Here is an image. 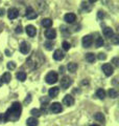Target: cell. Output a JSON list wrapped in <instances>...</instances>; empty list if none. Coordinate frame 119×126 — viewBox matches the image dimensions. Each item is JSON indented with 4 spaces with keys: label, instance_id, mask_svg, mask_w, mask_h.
I'll return each instance as SVG.
<instances>
[{
    "label": "cell",
    "instance_id": "11",
    "mask_svg": "<svg viewBox=\"0 0 119 126\" xmlns=\"http://www.w3.org/2000/svg\"><path fill=\"white\" fill-rule=\"evenodd\" d=\"M18 16H19V11L17 9H15V7H13V9H10L9 12H7V17H9V19H11V20L16 19Z\"/></svg>",
    "mask_w": 119,
    "mask_h": 126
},
{
    "label": "cell",
    "instance_id": "17",
    "mask_svg": "<svg viewBox=\"0 0 119 126\" xmlns=\"http://www.w3.org/2000/svg\"><path fill=\"white\" fill-rule=\"evenodd\" d=\"M59 93H60V88L55 87V86L48 90V94H49V97H51V98H55L59 94Z\"/></svg>",
    "mask_w": 119,
    "mask_h": 126
},
{
    "label": "cell",
    "instance_id": "26",
    "mask_svg": "<svg viewBox=\"0 0 119 126\" xmlns=\"http://www.w3.org/2000/svg\"><path fill=\"white\" fill-rule=\"evenodd\" d=\"M86 60L90 62V63H93L95 61V55L93 53H88L86 54Z\"/></svg>",
    "mask_w": 119,
    "mask_h": 126
},
{
    "label": "cell",
    "instance_id": "22",
    "mask_svg": "<svg viewBox=\"0 0 119 126\" xmlns=\"http://www.w3.org/2000/svg\"><path fill=\"white\" fill-rule=\"evenodd\" d=\"M37 6L40 11H44L46 10V2L44 0H38L37 1Z\"/></svg>",
    "mask_w": 119,
    "mask_h": 126
},
{
    "label": "cell",
    "instance_id": "20",
    "mask_svg": "<svg viewBox=\"0 0 119 126\" xmlns=\"http://www.w3.org/2000/svg\"><path fill=\"white\" fill-rule=\"evenodd\" d=\"M42 25L46 27V29H50V26L52 25V20L49 18H45V19H43L42 20Z\"/></svg>",
    "mask_w": 119,
    "mask_h": 126
},
{
    "label": "cell",
    "instance_id": "3",
    "mask_svg": "<svg viewBox=\"0 0 119 126\" xmlns=\"http://www.w3.org/2000/svg\"><path fill=\"white\" fill-rule=\"evenodd\" d=\"M58 80H59V77H58V74L55 72H49L45 77V81H46V83H48V84L57 83Z\"/></svg>",
    "mask_w": 119,
    "mask_h": 126
},
{
    "label": "cell",
    "instance_id": "41",
    "mask_svg": "<svg viewBox=\"0 0 119 126\" xmlns=\"http://www.w3.org/2000/svg\"><path fill=\"white\" fill-rule=\"evenodd\" d=\"M91 126H99V125H97V124H92Z\"/></svg>",
    "mask_w": 119,
    "mask_h": 126
},
{
    "label": "cell",
    "instance_id": "33",
    "mask_svg": "<svg viewBox=\"0 0 119 126\" xmlns=\"http://www.w3.org/2000/svg\"><path fill=\"white\" fill-rule=\"evenodd\" d=\"M62 46H63V49H64V50H69L70 43L67 42V41H64V42H63V44H62Z\"/></svg>",
    "mask_w": 119,
    "mask_h": 126
},
{
    "label": "cell",
    "instance_id": "23",
    "mask_svg": "<svg viewBox=\"0 0 119 126\" xmlns=\"http://www.w3.org/2000/svg\"><path fill=\"white\" fill-rule=\"evenodd\" d=\"M67 68H68V70L70 73H75V72H76V69H77V64H76V63L71 62V63H69V64H68Z\"/></svg>",
    "mask_w": 119,
    "mask_h": 126
},
{
    "label": "cell",
    "instance_id": "14",
    "mask_svg": "<svg viewBox=\"0 0 119 126\" xmlns=\"http://www.w3.org/2000/svg\"><path fill=\"white\" fill-rule=\"evenodd\" d=\"M64 20L67 23H73L75 20H76V15L73 13H68L64 16Z\"/></svg>",
    "mask_w": 119,
    "mask_h": 126
},
{
    "label": "cell",
    "instance_id": "6",
    "mask_svg": "<svg viewBox=\"0 0 119 126\" xmlns=\"http://www.w3.org/2000/svg\"><path fill=\"white\" fill-rule=\"evenodd\" d=\"M25 17H26L27 19H29V20H31V19H36V18H37V17H38V14L34 11V9H33L31 6H28V7L26 9Z\"/></svg>",
    "mask_w": 119,
    "mask_h": 126
},
{
    "label": "cell",
    "instance_id": "43",
    "mask_svg": "<svg viewBox=\"0 0 119 126\" xmlns=\"http://www.w3.org/2000/svg\"><path fill=\"white\" fill-rule=\"evenodd\" d=\"M1 59H2V56H1V54H0V60H1Z\"/></svg>",
    "mask_w": 119,
    "mask_h": 126
},
{
    "label": "cell",
    "instance_id": "40",
    "mask_svg": "<svg viewBox=\"0 0 119 126\" xmlns=\"http://www.w3.org/2000/svg\"><path fill=\"white\" fill-rule=\"evenodd\" d=\"M96 1H97V0H89L90 3H94V2H96Z\"/></svg>",
    "mask_w": 119,
    "mask_h": 126
},
{
    "label": "cell",
    "instance_id": "12",
    "mask_svg": "<svg viewBox=\"0 0 119 126\" xmlns=\"http://www.w3.org/2000/svg\"><path fill=\"white\" fill-rule=\"evenodd\" d=\"M25 32H26V34L28 35L29 37H35L36 36V34H37V29L34 26V25H27L25 27Z\"/></svg>",
    "mask_w": 119,
    "mask_h": 126
},
{
    "label": "cell",
    "instance_id": "36",
    "mask_svg": "<svg viewBox=\"0 0 119 126\" xmlns=\"http://www.w3.org/2000/svg\"><path fill=\"white\" fill-rule=\"evenodd\" d=\"M113 62H114L115 65L118 66V58H114V59H113Z\"/></svg>",
    "mask_w": 119,
    "mask_h": 126
},
{
    "label": "cell",
    "instance_id": "5",
    "mask_svg": "<svg viewBox=\"0 0 119 126\" xmlns=\"http://www.w3.org/2000/svg\"><path fill=\"white\" fill-rule=\"evenodd\" d=\"M101 69H102V72L105 73L106 76H108V77L111 76V75L113 74V72H114V67L111 64H109V63H106V64L102 65Z\"/></svg>",
    "mask_w": 119,
    "mask_h": 126
},
{
    "label": "cell",
    "instance_id": "9",
    "mask_svg": "<svg viewBox=\"0 0 119 126\" xmlns=\"http://www.w3.org/2000/svg\"><path fill=\"white\" fill-rule=\"evenodd\" d=\"M20 52H21L22 54H28L30 52V45H29V43H27L25 41H23L21 44H20Z\"/></svg>",
    "mask_w": 119,
    "mask_h": 126
},
{
    "label": "cell",
    "instance_id": "34",
    "mask_svg": "<svg viewBox=\"0 0 119 126\" xmlns=\"http://www.w3.org/2000/svg\"><path fill=\"white\" fill-rule=\"evenodd\" d=\"M97 58L99 59V60H106V59H107V56H106V54H104V53H100V54H98Z\"/></svg>",
    "mask_w": 119,
    "mask_h": 126
},
{
    "label": "cell",
    "instance_id": "13",
    "mask_svg": "<svg viewBox=\"0 0 119 126\" xmlns=\"http://www.w3.org/2000/svg\"><path fill=\"white\" fill-rule=\"evenodd\" d=\"M65 57V54L63 53V50L61 49H55L54 50V53H53V59L54 60H57V61H61L63 60Z\"/></svg>",
    "mask_w": 119,
    "mask_h": 126
},
{
    "label": "cell",
    "instance_id": "21",
    "mask_svg": "<svg viewBox=\"0 0 119 126\" xmlns=\"http://www.w3.org/2000/svg\"><path fill=\"white\" fill-rule=\"evenodd\" d=\"M94 119L96 120V121H98V122H100V123H105V121H106L105 116L102 115L101 112H97V113H95V115H94Z\"/></svg>",
    "mask_w": 119,
    "mask_h": 126
},
{
    "label": "cell",
    "instance_id": "35",
    "mask_svg": "<svg viewBox=\"0 0 119 126\" xmlns=\"http://www.w3.org/2000/svg\"><path fill=\"white\" fill-rule=\"evenodd\" d=\"M16 33L17 34H21L22 33V26L21 25H18L17 27H16Z\"/></svg>",
    "mask_w": 119,
    "mask_h": 126
},
{
    "label": "cell",
    "instance_id": "1",
    "mask_svg": "<svg viewBox=\"0 0 119 126\" xmlns=\"http://www.w3.org/2000/svg\"><path fill=\"white\" fill-rule=\"evenodd\" d=\"M22 111V106L19 102H14L13 105L6 110V112L3 116V121L9 122V121H17Z\"/></svg>",
    "mask_w": 119,
    "mask_h": 126
},
{
    "label": "cell",
    "instance_id": "42",
    "mask_svg": "<svg viewBox=\"0 0 119 126\" xmlns=\"http://www.w3.org/2000/svg\"><path fill=\"white\" fill-rule=\"evenodd\" d=\"M2 85V81H1V79H0V86Z\"/></svg>",
    "mask_w": 119,
    "mask_h": 126
},
{
    "label": "cell",
    "instance_id": "24",
    "mask_svg": "<svg viewBox=\"0 0 119 126\" xmlns=\"http://www.w3.org/2000/svg\"><path fill=\"white\" fill-rule=\"evenodd\" d=\"M96 96L99 98V99H101V100H104L105 99V97H106V92L102 88H98L96 90Z\"/></svg>",
    "mask_w": 119,
    "mask_h": 126
},
{
    "label": "cell",
    "instance_id": "28",
    "mask_svg": "<svg viewBox=\"0 0 119 126\" xmlns=\"http://www.w3.org/2000/svg\"><path fill=\"white\" fill-rule=\"evenodd\" d=\"M104 43H105L104 39H102L101 37H98L96 39V41H95V45H96V47H101L102 45H104Z\"/></svg>",
    "mask_w": 119,
    "mask_h": 126
},
{
    "label": "cell",
    "instance_id": "16",
    "mask_svg": "<svg viewBox=\"0 0 119 126\" xmlns=\"http://www.w3.org/2000/svg\"><path fill=\"white\" fill-rule=\"evenodd\" d=\"M38 120L35 117H30L26 120V125L27 126H38Z\"/></svg>",
    "mask_w": 119,
    "mask_h": 126
},
{
    "label": "cell",
    "instance_id": "15",
    "mask_svg": "<svg viewBox=\"0 0 119 126\" xmlns=\"http://www.w3.org/2000/svg\"><path fill=\"white\" fill-rule=\"evenodd\" d=\"M63 103H64L66 106H72L74 104L73 97L70 96V94H67V96L64 97V99H63Z\"/></svg>",
    "mask_w": 119,
    "mask_h": 126
},
{
    "label": "cell",
    "instance_id": "38",
    "mask_svg": "<svg viewBox=\"0 0 119 126\" xmlns=\"http://www.w3.org/2000/svg\"><path fill=\"white\" fill-rule=\"evenodd\" d=\"M4 13H5L4 10H3V9H0V16H3V15H4Z\"/></svg>",
    "mask_w": 119,
    "mask_h": 126
},
{
    "label": "cell",
    "instance_id": "7",
    "mask_svg": "<svg viewBox=\"0 0 119 126\" xmlns=\"http://www.w3.org/2000/svg\"><path fill=\"white\" fill-rule=\"evenodd\" d=\"M71 84H72V80H71L69 77H67V76L63 77V79L61 80V87H62V88L67 89Z\"/></svg>",
    "mask_w": 119,
    "mask_h": 126
},
{
    "label": "cell",
    "instance_id": "2",
    "mask_svg": "<svg viewBox=\"0 0 119 126\" xmlns=\"http://www.w3.org/2000/svg\"><path fill=\"white\" fill-rule=\"evenodd\" d=\"M43 62V59L42 57L40 56V55L38 53H34L33 55H30V56L28 57V59H27L26 61V65L28 66V68L34 70V69H37L38 67H40Z\"/></svg>",
    "mask_w": 119,
    "mask_h": 126
},
{
    "label": "cell",
    "instance_id": "39",
    "mask_svg": "<svg viewBox=\"0 0 119 126\" xmlns=\"http://www.w3.org/2000/svg\"><path fill=\"white\" fill-rule=\"evenodd\" d=\"M2 122H4V121H3V116L0 113V123H2Z\"/></svg>",
    "mask_w": 119,
    "mask_h": 126
},
{
    "label": "cell",
    "instance_id": "8",
    "mask_svg": "<svg viewBox=\"0 0 119 126\" xmlns=\"http://www.w3.org/2000/svg\"><path fill=\"white\" fill-rule=\"evenodd\" d=\"M82 43H83V46L84 47H90L91 45H92V43H93V38L91 36H89V35H87V36L83 37Z\"/></svg>",
    "mask_w": 119,
    "mask_h": 126
},
{
    "label": "cell",
    "instance_id": "30",
    "mask_svg": "<svg viewBox=\"0 0 119 126\" xmlns=\"http://www.w3.org/2000/svg\"><path fill=\"white\" fill-rule=\"evenodd\" d=\"M7 68L9 69H11V70H13V69H15L16 68V63L15 62H13V61H11V62H7Z\"/></svg>",
    "mask_w": 119,
    "mask_h": 126
},
{
    "label": "cell",
    "instance_id": "27",
    "mask_svg": "<svg viewBox=\"0 0 119 126\" xmlns=\"http://www.w3.org/2000/svg\"><path fill=\"white\" fill-rule=\"evenodd\" d=\"M108 94H109L110 98H113V99H115V98H117V97H118L117 90H115L114 88H110V89H109V92H108Z\"/></svg>",
    "mask_w": 119,
    "mask_h": 126
},
{
    "label": "cell",
    "instance_id": "37",
    "mask_svg": "<svg viewBox=\"0 0 119 126\" xmlns=\"http://www.w3.org/2000/svg\"><path fill=\"white\" fill-rule=\"evenodd\" d=\"M104 12H98V17L99 18H104Z\"/></svg>",
    "mask_w": 119,
    "mask_h": 126
},
{
    "label": "cell",
    "instance_id": "32",
    "mask_svg": "<svg viewBox=\"0 0 119 126\" xmlns=\"http://www.w3.org/2000/svg\"><path fill=\"white\" fill-rule=\"evenodd\" d=\"M111 41H112L114 44H118V43H119V38H118L117 35L114 34L113 36H112V38H111Z\"/></svg>",
    "mask_w": 119,
    "mask_h": 126
},
{
    "label": "cell",
    "instance_id": "10",
    "mask_svg": "<svg viewBox=\"0 0 119 126\" xmlns=\"http://www.w3.org/2000/svg\"><path fill=\"white\" fill-rule=\"evenodd\" d=\"M45 37L48 39V40H53V39L57 37V32L53 29H48L45 31Z\"/></svg>",
    "mask_w": 119,
    "mask_h": 126
},
{
    "label": "cell",
    "instance_id": "29",
    "mask_svg": "<svg viewBox=\"0 0 119 126\" xmlns=\"http://www.w3.org/2000/svg\"><path fill=\"white\" fill-rule=\"evenodd\" d=\"M30 113L33 116H36V117H40L41 116V111L38 109V108H34V109H31V111H30Z\"/></svg>",
    "mask_w": 119,
    "mask_h": 126
},
{
    "label": "cell",
    "instance_id": "18",
    "mask_svg": "<svg viewBox=\"0 0 119 126\" xmlns=\"http://www.w3.org/2000/svg\"><path fill=\"white\" fill-rule=\"evenodd\" d=\"M0 79H1L2 83H9V82L12 80V75L10 73H4Z\"/></svg>",
    "mask_w": 119,
    "mask_h": 126
},
{
    "label": "cell",
    "instance_id": "19",
    "mask_svg": "<svg viewBox=\"0 0 119 126\" xmlns=\"http://www.w3.org/2000/svg\"><path fill=\"white\" fill-rule=\"evenodd\" d=\"M104 35L107 38L111 39V38H112V36L114 35V32H113V30L111 29V27H106V29L104 30Z\"/></svg>",
    "mask_w": 119,
    "mask_h": 126
},
{
    "label": "cell",
    "instance_id": "25",
    "mask_svg": "<svg viewBox=\"0 0 119 126\" xmlns=\"http://www.w3.org/2000/svg\"><path fill=\"white\" fill-rule=\"evenodd\" d=\"M16 77H17L18 80L21 81V82H23V81L26 80V74H25L24 72H19V73H17Z\"/></svg>",
    "mask_w": 119,
    "mask_h": 126
},
{
    "label": "cell",
    "instance_id": "31",
    "mask_svg": "<svg viewBox=\"0 0 119 126\" xmlns=\"http://www.w3.org/2000/svg\"><path fill=\"white\" fill-rule=\"evenodd\" d=\"M44 45H45V47H46V49H48V50H51V49L53 48V44H52V43H51L50 41L45 42Z\"/></svg>",
    "mask_w": 119,
    "mask_h": 126
},
{
    "label": "cell",
    "instance_id": "4",
    "mask_svg": "<svg viewBox=\"0 0 119 126\" xmlns=\"http://www.w3.org/2000/svg\"><path fill=\"white\" fill-rule=\"evenodd\" d=\"M49 110L52 113H60L63 110V107H62V105L61 103H59V102H54V103L52 104H50L49 106Z\"/></svg>",
    "mask_w": 119,
    "mask_h": 126
}]
</instances>
